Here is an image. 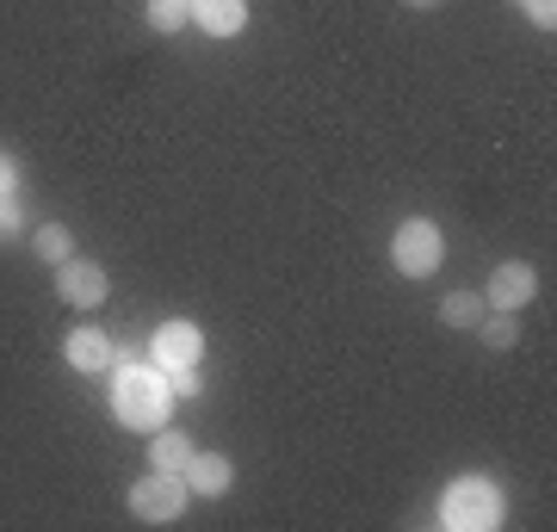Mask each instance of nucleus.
I'll return each instance as SVG.
<instances>
[{"label":"nucleus","instance_id":"obj_1","mask_svg":"<svg viewBox=\"0 0 557 532\" xmlns=\"http://www.w3.org/2000/svg\"><path fill=\"white\" fill-rule=\"evenodd\" d=\"M112 415H119L124 428H137V434L168 428L174 391H168V378H161L156 359H149V366H119V378H112Z\"/></svg>","mask_w":557,"mask_h":532},{"label":"nucleus","instance_id":"obj_2","mask_svg":"<svg viewBox=\"0 0 557 532\" xmlns=\"http://www.w3.org/2000/svg\"><path fill=\"white\" fill-rule=\"evenodd\" d=\"M440 520L446 527H465V532H490L502 527V490L490 477H458L446 502H440Z\"/></svg>","mask_w":557,"mask_h":532},{"label":"nucleus","instance_id":"obj_3","mask_svg":"<svg viewBox=\"0 0 557 532\" xmlns=\"http://www.w3.org/2000/svg\"><path fill=\"white\" fill-rule=\"evenodd\" d=\"M440 255H446V248H440V230L428 218H409L397 230V242H391V260H397V273H409V279H428L440 267Z\"/></svg>","mask_w":557,"mask_h":532},{"label":"nucleus","instance_id":"obj_4","mask_svg":"<svg viewBox=\"0 0 557 532\" xmlns=\"http://www.w3.org/2000/svg\"><path fill=\"white\" fill-rule=\"evenodd\" d=\"M186 477H174V471H149L137 483V490H131V514H137V520H174L180 508H186Z\"/></svg>","mask_w":557,"mask_h":532},{"label":"nucleus","instance_id":"obj_5","mask_svg":"<svg viewBox=\"0 0 557 532\" xmlns=\"http://www.w3.org/2000/svg\"><path fill=\"white\" fill-rule=\"evenodd\" d=\"M149 359H156L161 372H174V366H199V359H205V335H199V322H186V316L161 322L156 341H149Z\"/></svg>","mask_w":557,"mask_h":532},{"label":"nucleus","instance_id":"obj_6","mask_svg":"<svg viewBox=\"0 0 557 532\" xmlns=\"http://www.w3.org/2000/svg\"><path fill=\"white\" fill-rule=\"evenodd\" d=\"M106 292H112V285H106V267H94V260H75V255H69V260L57 267V297H62V304L94 310Z\"/></svg>","mask_w":557,"mask_h":532},{"label":"nucleus","instance_id":"obj_7","mask_svg":"<svg viewBox=\"0 0 557 532\" xmlns=\"http://www.w3.org/2000/svg\"><path fill=\"white\" fill-rule=\"evenodd\" d=\"M533 292H539V273L527 267V260H508V267H496V273H490L483 304H490V310H520Z\"/></svg>","mask_w":557,"mask_h":532},{"label":"nucleus","instance_id":"obj_8","mask_svg":"<svg viewBox=\"0 0 557 532\" xmlns=\"http://www.w3.org/2000/svg\"><path fill=\"white\" fill-rule=\"evenodd\" d=\"M186 490L193 495H230V483H236V465L223 453H193V465H186Z\"/></svg>","mask_w":557,"mask_h":532},{"label":"nucleus","instance_id":"obj_9","mask_svg":"<svg viewBox=\"0 0 557 532\" xmlns=\"http://www.w3.org/2000/svg\"><path fill=\"white\" fill-rule=\"evenodd\" d=\"M186 13L211 32V38H236L248 25V0H186Z\"/></svg>","mask_w":557,"mask_h":532},{"label":"nucleus","instance_id":"obj_10","mask_svg":"<svg viewBox=\"0 0 557 532\" xmlns=\"http://www.w3.org/2000/svg\"><path fill=\"white\" fill-rule=\"evenodd\" d=\"M62 359L75 366V372H106L112 366V341L100 329H75V335L62 341Z\"/></svg>","mask_w":557,"mask_h":532},{"label":"nucleus","instance_id":"obj_11","mask_svg":"<svg viewBox=\"0 0 557 532\" xmlns=\"http://www.w3.org/2000/svg\"><path fill=\"white\" fill-rule=\"evenodd\" d=\"M193 453H199V446H193V440L186 434H174V428H156V471H186V465H193Z\"/></svg>","mask_w":557,"mask_h":532},{"label":"nucleus","instance_id":"obj_12","mask_svg":"<svg viewBox=\"0 0 557 532\" xmlns=\"http://www.w3.org/2000/svg\"><path fill=\"white\" fill-rule=\"evenodd\" d=\"M483 310H490V304H483L478 292H453L446 304H440V316H446V329H478V322H483Z\"/></svg>","mask_w":557,"mask_h":532},{"label":"nucleus","instance_id":"obj_13","mask_svg":"<svg viewBox=\"0 0 557 532\" xmlns=\"http://www.w3.org/2000/svg\"><path fill=\"white\" fill-rule=\"evenodd\" d=\"M32 248H38V260H50V267H62V260H69V248H75V236H69L62 223H44L38 236H32Z\"/></svg>","mask_w":557,"mask_h":532},{"label":"nucleus","instance_id":"obj_14","mask_svg":"<svg viewBox=\"0 0 557 532\" xmlns=\"http://www.w3.org/2000/svg\"><path fill=\"white\" fill-rule=\"evenodd\" d=\"M478 335H483V347H496V354H502V347H515V341H520V329H515V310H496V316H483V322H478Z\"/></svg>","mask_w":557,"mask_h":532},{"label":"nucleus","instance_id":"obj_15","mask_svg":"<svg viewBox=\"0 0 557 532\" xmlns=\"http://www.w3.org/2000/svg\"><path fill=\"white\" fill-rule=\"evenodd\" d=\"M186 20H193L186 0H149V25H156V32H180Z\"/></svg>","mask_w":557,"mask_h":532},{"label":"nucleus","instance_id":"obj_16","mask_svg":"<svg viewBox=\"0 0 557 532\" xmlns=\"http://www.w3.org/2000/svg\"><path fill=\"white\" fill-rule=\"evenodd\" d=\"M168 378V391H174V403H186V396H199V366H174V372H161Z\"/></svg>","mask_w":557,"mask_h":532},{"label":"nucleus","instance_id":"obj_17","mask_svg":"<svg viewBox=\"0 0 557 532\" xmlns=\"http://www.w3.org/2000/svg\"><path fill=\"white\" fill-rule=\"evenodd\" d=\"M520 7H527V20H533V25H545V32L557 25V0H520Z\"/></svg>","mask_w":557,"mask_h":532},{"label":"nucleus","instance_id":"obj_18","mask_svg":"<svg viewBox=\"0 0 557 532\" xmlns=\"http://www.w3.org/2000/svg\"><path fill=\"white\" fill-rule=\"evenodd\" d=\"M143 347H149V341H131V347H124V354H112V359H119V366H149V354H143Z\"/></svg>","mask_w":557,"mask_h":532},{"label":"nucleus","instance_id":"obj_19","mask_svg":"<svg viewBox=\"0 0 557 532\" xmlns=\"http://www.w3.org/2000/svg\"><path fill=\"white\" fill-rule=\"evenodd\" d=\"M13 186H20V168H13V156H0V198L13 193Z\"/></svg>","mask_w":557,"mask_h":532},{"label":"nucleus","instance_id":"obj_20","mask_svg":"<svg viewBox=\"0 0 557 532\" xmlns=\"http://www.w3.org/2000/svg\"><path fill=\"white\" fill-rule=\"evenodd\" d=\"M416 7H434V0H416Z\"/></svg>","mask_w":557,"mask_h":532}]
</instances>
